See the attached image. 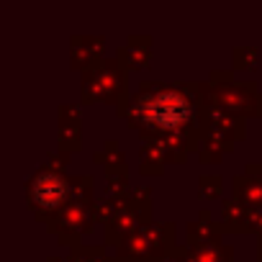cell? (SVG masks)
Segmentation results:
<instances>
[{
	"label": "cell",
	"instance_id": "obj_1",
	"mask_svg": "<svg viewBox=\"0 0 262 262\" xmlns=\"http://www.w3.org/2000/svg\"><path fill=\"white\" fill-rule=\"evenodd\" d=\"M152 103H155V111H152L149 118H152L157 126H178V121L183 118V113L188 116V105H183L185 100L178 98V95H172V93L160 95V98L152 100Z\"/></svg>",
	"mask_w": 262,
	"mask_h": 262
}]
</instances>
